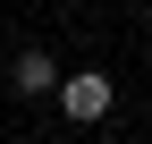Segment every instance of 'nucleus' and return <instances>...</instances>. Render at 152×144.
I'll use <instances>...</instances> for the list:
<instances>
[{"label": "nucleus", "mask_w": 152, "mask_h": 144, "mask_svg": "<svg viewBox=\"0 0 152 144\" xmlns=\"http://www.w3.org/2000/svg\"><path fill=\"white\" fill-rule=\"evenodd\" d=\"M59 60H51V51H17V93H59Z\"/></svg>", "instance_id": "2"}, {"label": "nucleus", "mask_w": 152, "mask_h": 144, "mask_svg": "<svg viewBox=\"0 0 152 144\" xmlns=\"http://www.w3.org/2000/svg\"><path fill=\"white\" fill-rule=\"evenodd\" d=\"M59 110L76 119V127H93V119H110V76H102V68H76V76L59 85Z\"/></svg>", "instance_id": "1"}]
</instances>
